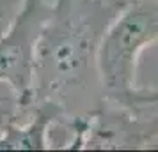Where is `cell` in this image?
Masks as SVG:
<instances>
[{"mask_svg":"<svg viewBox=\"0 0 158 152\" xmlns=\"http://www.w3.org/2000/svg\"><path fill=\"white\" fill-rule=\"evenodd\" d=\"M121 11L103 0H52L34 60L32 101L62 111V127L85 120L103 103L101 39Z\"/></svg>","mask_w":158,"mask_h":152,"instance_id":"6da1fadb","label":"cell"},{"mask_svg":"<svg viewBox=\"0 0 158 152\" xmlns=\"http://www.w3.org/2000/svg\"><path fill=\"white\" fill-rule=\"evenodd\" d=\"M62 149H151L158 142V88L137 87L123 103L105 101L66 127Z\"/></svg>","mask_w":158,"mask_h":152,"instance_id":"7a4b0ae2","label":"cell"},{"mask_svg":"<svg viewBox=\"0 0 158 152\" xmlns=\"http://www.w3.org/2000/svg\"><path fill=\"white\" fill-rule=\"evenodd\" d=\"M158 43V0L131 4L117 14L101 39L98 71L103 99L123 103L137 88L139 58Z\"/></svg>","mask_w":158,"mask_h":152,"instance_id":"3957f363","label":"cell"},{"mask_svg":"<svg viewBox=\"0 0 158 152\" xmlns=\"http://www.w3.org/2000/svg\"><path fill=\"white\" fill-rule=\"evenodd\" d=\"M52 13L50 0H22L16 14L0 34V81L20 101L32 104V76L37 43Z\"/></svg>","mask_w":158,"mask_h":152,"instance_id":"277c9868","label":"cell"},{"mask_svg":"<svg viewBox=\"0 0 158 152\" xmlns=\"http://www.w3.org/2000/svg\"><path fill=\"white\" fill-rule=\"evenodd\" d=\"M64 120L62 111L46 101H34L32 111L0 133V150H48L53 149L50 133Z\"/></svg>","mask_w":158,"mask_h":152,"instance_id":"5b68a950","label":"cell"},{"mask_svg":"<svg viewBox=\"0 0 158 152\" xmlns=\"http://www.w3.org/2000/svg\"><path fill=\"white\" fill-rule=\"evenodd\" d=\"M32 104L25 106L15 90L9 85H6L4 81H0V133L9 124L20 122L25 117H29V113L32 111Z\"/></svg>","mask_w":158,"mask_h":152,"instance_id":"8992f818","label":"cell"},{"mask_svg":"<svg viewBox=\"0 0 158 152\" xmlns=\"http://www.w3.org/2000/svg\"><path fill=\"white\" fill-rule=\"evenodd\" d=\"M22 0H0V34L6 30L11 18L16 14Z\"/></svg>","mask_w":158,"mask_h":152,"instance_id":"52a82bcc","label":"cell"},{"mask_svg":"<svg viewBox=\"0 0 158 152\" xmlns=\"http://www.w3.org/2000/svg\"><path fill=\"white\" fill-rule=\"evenodd\" d=\"M103 2H107V4H110V6H114L115 9H119V11H123V9L130 7L131 4H137V2H142V0H103Z\"/></svg>","mask_w":158,"mask_h":152,"instance_id":"ba28073f","label":"cell"}]
</instances>
